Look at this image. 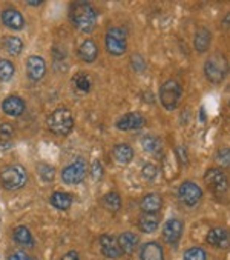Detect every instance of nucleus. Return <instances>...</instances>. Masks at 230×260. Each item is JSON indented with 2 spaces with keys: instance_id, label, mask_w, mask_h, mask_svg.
<instances>
[{
  "instance_id": "obj_18",
  "label": "nucleus",
  "mask_w": 230,
  "mask_h": 260,
  "mask_svg": "<svg viewBox=\"0 0 230 260\" xmlns=\"http://www.w3.org/2000/svg\"><path fill=\"white\" fill-rule=\"evenodd\" d=\"M112 155L120 165H126V164L132 162V159H134V149L126 143H119L113 146Z\"/></svg>"
},
{
  "instance_id": "obj_25",
  "label": "nucleus",
  "mask_w": 230,
  "mask_h": 260,
  "mask_svg": "<svg viewBox=\"0 0 230 260\" xmlns=\"http://www.w3.org/2000/svg\"><path fill=\"white\" fill-rule=\"evenodd\" d=\"M4 48L7 49V53H8L10 56L16 57V56H19V54L22 53V49H23V42H22L19 37L11 36V37H7V39L4 40Z\"/></svg>"
},
{
  "instance_id": "obj_36",
  "label": "nucleus",
  "mask_w": 230,
  "mask_h": 260,
  "mask_svg": "<svg viewBox=\"0 0 230 260\" xmlns=\"http://www.w3.org/2000/svg\"><path fill=\"white\" fill-rule=\"evenodd\" d=\"M91 174H92V177H94V180H100L101 177H103V165L98 162V160H95L94 164H92V170H91Z\"/></svg>"
},
{
  "instance_id": "obj_41",
  "label": "nucleus",
  "mask_w": 230,
  "mask_h": 260,
  "mask_svg": "<svg viewBox=\"0 0 230 260\" xmlns=\"http://www.w3.org/2000/svg\"><path fill=\"white\" fill-rule=\"evenodd\" d=\"M222 25L225 26V28H230V13L224 17V20H222Z\"/></svg>"
},
{
  "instance_id": "obj_35",
  "label": "nucleus",
  "mask_w": 230,
  "mask_h": 260,
  "mask_svg": "<svg viewBox=\"0 0 230 260\" xmlns=\"http://www.w3.org/2000/svg\"><path fill=\"white\" fill-rule=\"evenodd\" d=\"M13 126L10 123H2L0 125V142H11L10 139L13 137Z\"/></svg>"
},
{
  "instance_id": "obj_19",
  "label": "nucleus",
  "mask_w": 230,
  "mask_h": 260,
  "mask_svg": "<svg viewBox=\"0 0 230 260\" xmlns=\"http://www.w3.org/2000/svg\"><path fill=\"white\" fill-rule=\"evenodd\" d=\"M212 42V34L207 28H198L194 36V48L198 53H206Z\"/></svg>"
},
{
  "instance_id": "obj_13",
  "label": "nucleus",
  "mask_w": 230,
  "mask_h": 260,
  "mask_svg": "<svg viewBox=\"0 0 230 260\" xmlns=\"http://www.w3.org/2000/svg\"><path fill=\"white\" fill-rule=\"evenodd\" d=\"M26 105H25V102L19 97V95H10L4 100L2 103V110L7 116L10 117H19L23 114Z\"/></svg>"
},
{
  "instance_id": "obj_24",
  "label": "nucleus",
  "mask_w": 230,
  "mask_h": 260,
  "mask_svg": "<svg viewBox=\"0 0 230 260\" xmlns=\"http://www.w3.org/2000/svg\"><path fill=\"white\" fill-rule=\"evenodd\" d=\"M51 205L57 210H69V206L72 205V197L66 192H54L49 199Z\"/></svg>"
},
{
  "instance_id": "obj_23",
  "label": "nucleus",
  "mask_w": 230,
  "mask_h": 260,
  "mask_svg": "<svg viewBox=\"0 0 230 260\" xmlns=\"http://www.w3.org/2000/svg\"><path fill=\"white\" fill-rule=\"evenodd\" d=\"M160 226V219L157 214H143L138 220V228L140 231L146 234H152L158 230Z\"/></svg>"
},
{
  "instance_id": "obj_38",
  "label": "nucleus",
  "mask_w": 230,
  "mask_h": 260,
  "mask_svg": "<svg viewBox=\"0 0 230 260\" xmlns=\"http://www.w3.org/2000/svg\"><path fill=\"white\" fill-rule=\"evenodd\" d=\"M177 155H178V159H180V162H181V164H184V165H187V164H189L187 151H186V148H184V146H178V148H177Z\"/></svg>"
},
{
  "instance_id": "obj_7",
  "label": "nucleus",
  "mask_w": 230,
  "mask_h": 260,
  "mask_svg": "<svg viewBox=\"0 0 230 260\" xmlns=\"http://www.w3.org/2000/svg\"><path fill=\"white\" fill-rule=\"evenodd\" d=\"M204 183L213 194H224L228 189V177L219 168H209L204 173Z\"/></svg>"
},
{
  "instance_id": "obj_17",
  "label": "nucleus",
  "mask_w": 230,
  "mask_h": 260,
  "mask_svg": "<svg viewBox=\"0 0 230 260\" xmlns=\"http://www.w3.org/2000/svg\"><path fill=\"white\" fill-rule=\"evenodd\" d=\"M140 258L141 260H164V251L160 243L147 242L141 246Z\"/></svg>"
},
{
  "instance_id": "obj_31",
  "label": "nucleus",
  "mask_w": 230,
  "mask_h": 260,
  "mask_svg": "<svg viewBox=\"0 0 230 260\" xmlns=\"http://www.w3.org/2000/svg\"><path fill=\"white\" fill-rule=\"evenodd\" d=\"M183 260H207V254H206V251L203 248L194 246V248H189L184 252Z\"/></svg>"
},
{
  "instance_id": "obj_21",
  "label": "nucleus",
  "mask_w": 230,
  "mask_h": 260,
  "mask_svg": "<svg viewBox=\"0 0 230 260\" xmlns=\"http://www.w3.org/2000/svg\"><path fill=\"white\" fill-rule=\"evenodd\" d=\"M117 243H119L122 252L132 254L137 249V246H138V236L134 234V233H131V231H126V233H123V234L119 236Z\"/></svg>"
},
{
  "instance_id": "obj_32",
  "label": "nucleus",
  "mask_w": 230,
  "mask_h": 260,
  "mask_svg": "<svg viewBox=\"0 0 230 260\" xmlns=\"http://www.w3.org/2000/svg\"><path fill=\"white\" fill-rule=\"evenodd\" d=\"M216 162L224 167V168H230V149L228 148H221L216 152Z\"/></svg>"
},
{
  "instance_id": "obj_4",
  "label": "nucleus",
  "mask_w": 230,
  "mask_h": 260,
  "mask_svg": "<svg viewBox=\"0 0 230 260\" xmlns=\"http://www.w3.org/2000/svg\"><path fill=\"white\" fill-rule=\"evenodd\" d=\"M183 95V88L177 80H167L160 88V102L167 111H174Z\"/></svg>"
},
{
  "instance_id": "obj_8",
  "label": "nucleus",
  "mask_w": 230,
  "mask_h": 260,
  "mask_svg": "<svg viewBox=\"0 0 230 260\" xmlns=\"http://www.w3.org/2000/svg\"><path fill=\"white\" fill-rule=\"evenodd\" d=\"M86 162L83 159H77L74 164L68 165L63 173H62V179L65 183L68 185H79L85 180L86 177Z\"/></svg>"
},
{
  "instance_id": "obj_11",
  "label": "nucleus",
  "mask_w": 230,
  "mask_h": 260,
  "mask_svg": "<svg viewBox=\"0 0 230 260\" xmlns=\"http://www.w3.org/2000/svg\"><path fill=\"white\" fill-rule=\"evenodd\" d=\"M144 123H146L144 116H141L140 113H129V114H125L117 122V128L120 131H135V129H141Z\"/></svg>"
},
{
  "instance_id": "obj_43",
  "label": "nucleus",
  "mask_w": 230,
  "mask_h": 260,
  "mask_svg": "<svg viewBox=\"0 0 230 260\" xmlns=\"http://www.w3.org/2000/svg\"><path fill=\"white\" fill-rule=\"evenodd\" d=\"M228 107H230V102H228Z\"/></svg>"
},
{
  "instance_id": "obj_22",
  "label": "nucleus",
  "mask_w": 230,
  "mask_h": 260,
  "mask_svg": "<svg viewBox=\"0 0 230 260\" xmlns=\"http://www.w3.org/2000/svg\"><path fill=\"white\" fill-rule=\"evenodd\" d=\"M79 56L83 62L92 63L98 56V48L94 40H85L79 48Z\"/></svg>"
},
{
  "instance_id": "obj_30",
  "label": "nucleus",
  "mask_w": 230,
  "mask_h": 260,
  "mask_svg": "<svg viewBox=\"0 0 230 260\" xmlns=\"http://www.w3.org/2000/svg\"><path fill=\"white\" fill-rule=\"evenodd\" d=\"M14 76V65L10 60H0V80L10 82Z\"/></svg>"
},
{
  "instance_id": "obj_33",
  "label": "nucleus",
  "mask_w": 230,
  "mask_h": 260,
  "mask_svg": "<svg viewBox=\"0 0 230 260\" xmlns=\"http://www.w3.org/2000/svg\"><path fill=\"white\" fill-rule=\"evenodd\" d=\"M143 173V177L147 180V182H154L157 177H158V168L154 165V164H146L141 170Z\"/></svg>"
},
{
  "instance_id": "obj_28",
  "label": "nucleus",
  "mask_w": 230,
  "mask_h": 260,
  "mask_svg": "<svg viewBox=\"0 0 230 260\" xmlns=\"http://www.w3.org/2000/svg\"><path fill=\"white\" fill-rule=\"evenodd\" d=\"M72 83L75 85V88H77L80 92H89V89H91V79H89V76L85 74V73L75 74L74 79H72Z\"/></svg>"
},
{
  "instance_id": "obj_14",
  "label": "nucleus",
  "mask_w": 230,
  "mask_h": 260,
  "mask_svg": "<svg viewBox=\"0 0 230 260\" xmlns=\"http://www.w3.org/2000/svg\"><path fill=\"white\" fill-rule=\"evenodd\" d=\"M100 248H101V252L107 257V258H120L122 257V249L112 236H107V234H103L100 237Z\"/></svg>"
},
{
  "instance_id": "obj_26",
  "label": "nucleus",
  "mask_w": 230,
  "mask_h": 260,
  "mask_svg": "<svg viewBox=\"0 0 230 260\" xmlns=\"http://www.w3.org/2000/svg\"><path fill=\"white\" fill-rule=\"evenodd\" d=\"M141 146H143L144 151H147L150 154H158L160 149H161V140L157 136L147 134V136L141 137Z\"/></svg>"
},
{
  "instance_id": "obj_1",
  "label": "nucleus",
  "mask_w": 230,
  "mask_h": 260,
  "mask_svg": "<svg viewBox=\"0 0 230 260\" xmlns=\"http://www.w3.org/2000/svg\"><path fill=\"white\" fill-rule=\"evenodd\" d=\"M71 22L82 32H91L97 25V13L88 2H75L71 8Z\"/></svg>"
},
{
  "instance_id": "obj_15",
  "label": "nucleus",
  "mask_w": 230,
  "mask_h": 260,
  "mask_svg": "<svg viewBox=\"0 0 230 260\" xmlns=\"http://www.w3.org/2000/svg\"><path fill=\"white\" fill-rule=\"evenodd\" d=\"M2 22H4V25H5L7 28L16 29V31H19V29H22V28L25 26V19H23V16H22L17 10H14V8H7V10H4V13H2Z\"/></svg>"
},
{
  "instance_id": "obj_5",
  "label": "nucleus",
  "mask_w": 230,
  "mask_h": 260,
  "mask_svg": "<svg viewBox=\"0 0 230 260\" xmlns=\"http://www.w3.org/2000/svg\"><path fill=\"white\" fill-rule=\"evenodd\" d=\"M228 67H227V60L224 59V56L215 54L210 59L206 60L204 63V76L210 83H221L225 76H227Z\"/></svg>"
},
{
  "instance_id": "obj_29",
  "label": "nucleus",
  "mask_w": 230,
  "mask_h": 260,
  "mask_svg": "<svg viewBox=\"0 0 230 260\" xmlns=\"http://www.w3.org/2000/svg\"><path fill=\"white\" fill-rule=\"evenodd\" d=\"M104 206L109 211H119L122 208V199L117 192H107L104 196Z\"/></svg>"
},
{
  "instance_id": "obj_16",
  "label": "nucleus",
  "mask_w": 230,
  "mask_h": 260,
  "mask_svg": "<svg viewBox=\"0 0 230 260\" xmlns=\"http://www.w3.org/2000/svg\"><path fill=\"white\" fill-rule=\"evenodd\" d=\"M26 68H28V76L31 80L37 82L45 76L46 71V65L45 60L40 56H31L26 62Z\"/></svg>"
},
{
  "instance_id": "obj_9",
  "label": "nucleus",
  "mask_w": 230,
  "mask_h": 260,
  "mask_svg": "<svg viewBox=\"0 0 230 260\" xmlns=\"http://www.w3.org/2000/svg\"><path fill=\"white\" fill-rule=\"evenodd\" d=\"M178 199L186 206H197L203 199V189L194 182H184L178 188Z\"/></svg>"
},
{
  "instance_id": "obj_6",
  "label": "nucleus",
  "mask_w": 230,
  "mask_h": 260,
  "mask_svg": "<svg viewBox=\"0 0 230 260\" xmlns=\"http://www.w3.org/2000/svg\"><path fill=\"white\" fill-rule=\"evenodd\" d=\"M126 32L122 28H110L106 34V49L112 56H123L126 53Z\"/></svg>"
},
{
  "instance_id": "obj_10",
  "label": "nucleus",
  "mask_w": 230,
  "mask_h": 260,
  "mask_svg": "<svg viewBox=\"0 0 230 260\" xmlns=\"http://www.w3.org/2000/svg\"><path fill=\"white\" fill-rule=\"evenodd\" d=\"M184 223L180 219H169L163 226V239L169 245H177L183 237Z\"/></svg>"
},
{
  "instance_id": "obj_34",
  "label": "nucleus",
  "mask_w": 230,
  "mask_h": 260,
  "mask_svg": "<svg viewBox=\"0 0 230 260\" xmlns=\"http://www.w3.org/2000/svg\"><path fill=\"white\" fill-rule=\"evenodd\" d=\"M39 174L43 179V182H52L54 176H55V171L49 165H39Z\"/></svg>"
},
{
  "instance_id": "obj_20",
  "label": "nucleus",
  "mask_w": 230,
  "mask_h": 260,
  "mask_svg": "<svg viewBox=\"0 0 230 260\" xmlns=\"http://www.w3.org/2000/svg\"><path fill=\"white\" fill-rule=\"evenodd\" d=\"M140 206L144 214H157L163 206V199L158 194H147L143 197Z\"/></svg>"
},
{
  "instance_id": "obj_3",
  "label": "nucleus",
  "mask_w": 230,
  "mask_h": 260,
  "mask_svg": "<svg viewBox=\"0 0 230 260\" xmlns=\"http://www.w3.org/2000/svg\"><path fill=\"white\" fill-rule=\"evenodd\" d=\"M26 180H28V174L22 165H8L0 171V185L8 191H16L23 188Z\"/></svg>"
},
{
  "instance_id": "obj_39",
  "label": "nucleus",
  "mask_w": 230,
  "mask_h": 260,
  "mask_svg": "<svg viewBox=\"0 0 230 260\" xmlns=\"http://www.w3.org/2000/svg\"><path fill=\"white\" fill-rule=\"evenodd\" d=\"M8 260H31V257L26 255L25 252H14L8 257Z\"/></svg>"
},
{
  "instance_id": "obj_40",
  "label": "nucleus",
  "mask_w": 230,
  "mask_h": 260,
  "mask_svg": "<svg viewBox=\"0 0 230 260\" xmlns=\"http://www.w3.org/2000/svg\"><path fill=\"white\" fill-rule=\"evenodd\" d=\"M62 260H80V257H79V254L75 251H69L62 257Z\"/></svg>"
},
{
  "instance_id": "obj_12",
  "label": "nucleus",
  "mask_w": 230,
  "mask_h": 260,
  "mask_svg": "<svg viewBox=\"0 0 230 260\" xmlns=\"http://www.w3.org/2000/svg\"><path fill=\"white\" fill-rule=\"evenodd\" d=\"M207 243L210 246L219 248V249H225L230 246V233L225 231L224 228H213L207 233L206 237Z\"/></svg>"
},
{
  "instance_id": "obj_27",
  "label": "nucleus",
  "mask_w": 230,
  "mask_h": 260,
  "mask_svg": "<svg viewBox=\"0 0 230 260\" xmlns=\"http://www.w3.org/2000/svg\"><path fill=\"white\" fill-rule=\"evenodd\" d=\"M13 237L19 245H23V246H32L34 245V239H32V236L26 226H17L14 230Z\"/></svg>"
},
{
  "instance_id": "obj_37",
  "label": "nucleus",
  "mask_w": 230,
  "mask_h": 260,
  "mask_svg": "<svg viewBox=\"0 0 230 260\" xmlns=\"http://www.w3.org/2000/svg\"><path fill=\"white\" fill-rule=\"evenodd\" d=\"M132 67L135 68V71H143L146 68V62L143 60L141 56H134L132 57Z\"/></svg>"
},
{
  "instance_id": "obj_2",
  "label": "nucleus",
  "mask_w": 230,
  "mask_h": 260,
  "mask_svg": "<svg viewBox=\"0 0 230 260\" xmlns=\"http://www.w3.org/2000/svg\"><path fill=\"white\" fill-rule=\"evenodd\" d=\"M48 128L51 129V133L57 136H68L74 128L72 113L65 107L57 108L48 117Z\"/></svg>"
},
{
  "instance_id": "obj_42",
  "label": "nucleus",
  "mask_w": 230,
  "mask_h": 260,
  "mask_svg": "<svg viewBox=\"0 0 230 260\" xmlns=\"http://www.w3.org/2000/svg\"><path fill=\"white\" fill-rule=\"evenodd\" d=\"M42 2H28V5H31V7H39Z\"/></svg>"
}]
</instances>
